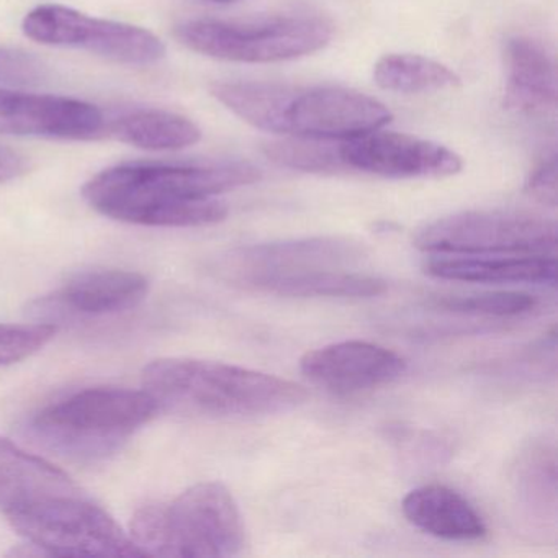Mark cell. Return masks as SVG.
<instances>
[{
	"label": "cell",
	"mask_w": 558,
	"mask_h": 558,
	"mask_svg": "<svg viewBox=\"0 0 558 558\" xmlns=\"http://www.w3.org/2000/svg\"><path fill=\"white\" fill-rule=\"evenodd\" d=\"M28 169H31V162L22 153L0 145V184L22 178L27 174Z\"/></svg>",
	"instance_id": "obj_27"
},
{
	"label": "cell",
	"mask_w": 558,
	"mask_h": 558,
	"mask_svg": "<svg viewBox=\"0 0 558 558\" xmlns=\"http://www.w3.org/2000/svg\"><path fill=\"white\" fill-rule=\"evenodd\" d=\"M22 31L37 44L83 50L129 66H151L166 57L161 38L146 28L90 17L60 4L38 5L28 12Z\"/></svg>",
	"instance_id": "obj_8"
},
{
	"label": "cell",
	"mask_w": 558,
	"mask_h": 558,
	"mask_svg": "<svg viewBox=\"0 0 558 558\" xmlns=\"http://www.w3.org/2000/svg\"><path fill=\"white\" fill-rule=\"evenodd\" d=\"M148 289V279L132 270H87L64 283L50 302L71 315L106 316L135 308Z\"/></svg>",
	"instance_id": "obj_17"
},
{
	"label": "cell",
	"mask_w": 558,
	"mask_h": 558,
	"mask_svg": "<svg viewBox=\"0 0 558 558\" xmlns=\"http://www.w3.org/2000/svg\"><path fill=\"white\" fill-rule=\"evenodd\" d=\"M189 50L231 63H280L328 47L332 25L313 15H280L257 21L195 19L175 28Z\"/></svg>",
	"instance_id": "obj_5"
},
{
	"label": "cell",
	"mask_w": 558,
	"mask_h": 558,
	"mask_svg": "<svg viewBox=\"0 0 558 558\" xmlns=\"http://www.w3.org/2000/svg\"><path fill=\"white\" fill-rule=\"evenodd\" d=\"M81 492L66 472L0 437V512L9 522Z\"/></svg>",
	"instance_id": "obj_14"
},
{
	"label": "cell",
	"mask_w": 558,
	"mask_h": 558,
	"mask_svg": "<svg viewBox=\"0 0 558 558\" xmlns=\"http://www.w3.org/2000/svg\"><path fill=\"white\" fill-rule=\"evenodd\" d=\"M424 272L434 279L463 283H534L555 286L557 259L548 254L529 256H433Z\"/></svg>",
	"instance_id": "obj_16"
},
{
	"label": "cell",
	"mask_w": 558,
	"mask_h": 558,
	"mask_svg": "<svg viewBox=\"0 0 558 558\" xmlns=\"http://www.w3.org/2000/svg\"><path fill=\"white\" fill-rule=\"evenodd\" d=\"M364 251L342 238H308L282 243L254 244L231 251L215 264V272L234 286L260 290L267 282L316 269H344Z\"/></svg>",
	"instance_id": "obj_10"
},
{
	"label": "cell",
	"mask_w": 558,
	"mask_h": 558,
	"mask_svg": "<svg viewBox=\"0 0 558 558\" xmlns=\"http://www.w3.org/2000/svg\"><path fill=\"white\" fill-rule=\"evenodd\" d=\"M374 81L380 89L398 94L439 93L462 84L459 74L446 64L408 53L380 58L374 66Z\"/></svg>",
	"instance_id": "obj_21"
},
{
	"label": "cell",
	"mask_w": 558,
	"mask_h": 558,
	"mask_svg": "<svg viewBox=\"0 0 558 558\" xmlns=\"http://www.w3.org/2000/svg\"><path fill=\"white\" fill-rule=\"evenodd\" d=\"M132 538L145 557H234L244 547L243 515L227 486L198 483L168 505L142 506Z\"/></svg>",
	"instance_id": "obj_3"
},
{
	"label": "cell",
	"mask_w": 558,
	"mask_h": 558,
	"mask_svg": "<svg viewBox=\"0 0 558 558\" xmlns=\"http://www.w3.org/2000/svg\"><path fill=\"white\" fill-rule=\"evenodd\" d=\"M557 236V223L537 215L475 210L437 218L414 246L430 256H555Z\"/></svg>",
	"instance_id": "obj_6"
},
{
	"label": "cell",
	"mask_w": 558,
	"mask_h": 558,
	"mask_svg": "<svg viewBox=\"0 0 558 558\" xmlns=\"http://www.w3.org/2000/svg\"><path fill=\"white\" fill-rule=\"evenodd\" d=\"M159 410L146 390L86 388L38 411L32 430L71 459L97 460L116 453Z\"/></svg>",
	"instance_id": "obj_4"
},
{
	"label": "cell",
	"mask_w": 558,
	"mask_h": 558,
	"mask_svg": "<svg viewBox=\"0 0 558 558\" xmlns=\"http://www.w3.org/2000/svg\"><path fill=\"white\" fill-rule=\"evenodd\" d=\"M207 2H211V4L230 5L236 4L240 0H207Z\"/></svg>",
	"instance_id": "obj_28"
},
{
	"label": "cell",
	"mask_w": 558,
	"mask_h": 558,
	"mask_svg": "<svg viewBox=\"0 0 558 558\" xmlns=\"http://www.w3.org/2000/svg\"><path fill=\"white\" fill-rule=\"evenodd\" d=\"M537 299L531 293L498 292L470 293V295H444L430 300L429 306L440 312L473 316H521L534 312Z\"/></svg>",
	"instance_id": "obj_23"
},
{
	"label": "cell",
	"mask_w": 558,
	"mask_h": 558,
	"mask_svg": "<svg viewBox=\"0 0 558 558\" xmlns=\"http://www.w3.org/2000/svg\"><path fill=\"white\" fill-rule=\"evenodd\" d=\"M338 149L344 171L387 179H442L463 168L462 158L439 143L384 129L342 140Z\"/></svg>",
	"instance_id": "obj_11"
},
{
	"label": "cell",
	"mask_w": 558,
	"mask_h": 558,
	"mask_svg": "<svg viewBox=\"0 0 558 558\" xmlns=\"http://www.w3.org/2000/svg\"><path fill=\"white\" fill-rule=\"evenodd\" d=\"M48 68L40 58L21 48L0 47V86L25 89L47 83Z\"/></svg>",
	"instance_id": "obj_25"
},
{
	"label": "cell",
	"mask_w": 558,
	"mask_h": 558,
	"mask_svg": "<svg viewBox=\"0 0 558 558\" xmlns=\"http://www.w3.org/2000/svg\"><path fill=\"white\" fill-rule=\"evenodd\" d=\"M525 192L534 201L548 207H557V155L545 156L525 182Z\"/></svg>",
	"instance_id": "obj_26"
},
{
	"label": "cell",
	"mask_w": 558,
	"mask_h": 558,
	"mask_svg": "<svg viewBox=\"0 0 558 558\" xmlns=\"http://www.w3.org/2000/svg\"><path fill=\"white\" fill-rule=\"evenodd\" d=\"M107 132L146 151H178L201 142L202 132L187 117L159 109H129L107 120Z\"/></svg>",
	"instance_id": "obj_19"
},
{
	"label": "cell",
	"mask_w": 558,
	"mask_h": 558,
	"mask_svg": "<svg viewBox=\"0 0 558 558\" xmlns=\"http://www.w3.org/2000/svg\"><path fill=\"white\" fill-rule=\"evenodd\" d=\"M300 371L316 387L351 397L398 380L407 372V361L374 342L344 341L306 352Z\"/></svg>",
	"instance_id": "obj_13"
},
{
	"label": "cell",
	"mask_w": 558,
	"mask_h": 558,
	"mask_svg": "<svg viewBox=\"0 0 558 558\" xmlns=\"http://www.w3.org/2000/svg\"><path fill=\"white\" fill-rule=\"evenodd\" d=\"M106 133V113L93 104L0 87V135L93 142Z\"/></svg>",
	"instance_id": "obj_12"
},
{
	"label": "cell",
	"mask_w": 558,
	"mask_h": 558,
	"mask_svg": "<svg viewBox=\"0 0 558 558\" xmlns=\"http://www.w3.org/2000/svg\"><path fill=\"white\" fill-rule=\"evenodd\" d=\"M250 162L122 165L94 175L83 197L104 217L153 228H195L228 217L218 195L259 181Z\"/></svg>",
	"instance_id": "obj_1"
},
{
	"label": "cell",
	"mask_w": 558,
	"mask_h": 558,
	"mask_svg": "<svg viewBox=\"0 0 558 558\" xmlns=\"http://www.w3.org/2000/svg\"><path fill=\"white\" fill-rule=\"evenodd\" d=\"M260 290L295 299H374L387 292V282L345 269H316L270 280Z\"/></svg>",
	"instance_id": "obj_20"
},
{
	"label": "cell",
	"mask_w": 558,
	"mask_h": 558,
	"mask_svg": "<svg viewBox=\"0 0 558 558\" xmlns=\"http://www.w3.org/2000/svg\"><path fill=\"white\" fill-rule=\"evenodd\" d=\"M508 109L524 116H550L557 110L558 77L554 57L541 41L514 37L506 44Z\"/></svg>",
	"instance_id": "obj_15"
},
{
	"label": "cell",
	"mask_w": 558,
	"mask_h": 558,
	"mask_svg": "<svg viewBox=\"0 0 558 558\" xmlns=\"http://www.w3.org/2000/svg\"><path fill=\"white\" fill-rule=\"evenodd\" d=\"M58 328L48 323L5 325L0 323V367L17 364L44 349L57 335Z\"/></svg>",
	"instance_id": "obj_24"
},
{
	"label": "cell",
	"mask_w": 558,
	"mask_h": 558,
	"mask_svg": "<svg viewBox=\"0 0 558 558\" xmlns=\"http://www.w3.org/2000/svg\"><path fill=\"white\" fill-rule=\"evenodd\" d=\"M401 509L414 527L444 541H480L488 534L469 499L447 486H420L404 496Z\"/></svg>",
	"instance_id": "obj_18"
},
{
	"label": "cell",
	"mask_w": 558,
	"mask_h": 558,
	"mask_svg": "<svg viewBox=\"0 0 558 558\" xmlns=\"http://www.w3.org/2000/svg\"><path fill=\"white\" fill-rule=\"evenodd\" d=\"M28 547L51 557H145L132 535L81 492L11 522Z\"/></svg>",
	"instance_id": "obj_7"
},
{
	"label": "cell",
	"mask_w": 558,
	"mask_h": 558,
	"mask_svg": "<svg viewBox=\"0 0 558 558\" xmlns=\"http://www.w3.org/2000/svg\"><path fill=\"white\" fill-rule=\"evenodd\" d=\"M393 116L374 97L336 86H283L276 135L342 142L385 129Z\"/></svg>",
	"instance_id": "obj_9"
},
{
	"label": "cell",
	"mask_w": 558,
	"mask_h": 558,
	"mask_svg": "<svg viewBox=\"0 0 558 558\" xmlns=\"http://www.w3.org/2000/svg\"><path fill=\"white\" fill-rule=\"evenodd\" d=\"M143 388L161 410L204 417H256L302 407V385L277 375L202 359L168 357L146 365Z\"/></svg>",
	"instance_id": "obj_2"
},
{
	"label": "cell",
	"mask_w": 558,
	"mask_h": 558,
	"mask_svg": "<svg viewBox=\"0 0 558 558\" xmlns=\"http://www.w3.org/2000/svg\"><path fill=\"white\" fill-rule=\"evenodd\" d=\"M339 142L329 140L296 138L289 136L280 142L267 143V158L282 168L312 174H336L344 171L339 159Z\"/></svg>",
	"instance_id": "obj_22"
}]
</instances>
